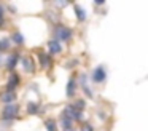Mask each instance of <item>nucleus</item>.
I'll return each instance as SVG.
<instances>
[{"mask_svg": "<svg viewBox=\"0 0 148 131\" xmlns=\"http://www.w3.org/2000/svg\"><path fill=\"white\" fill-rule=\"evenodd\" d=\"M73 93H75V80L72 78L67 83V96H73Z\"/></svg>", "mask_w": 148, "mask_h": 131, "instance_id": "f8f14e48", "label": "nucleus"}, {"mask_svg": "<svg viewBox=\"0 0 148 131\" xmlns=\"http://www.w3.org/2000/svg\"><path fill=\"white\" fill-rule=\"evenodd\" d=\"M14 98H16V94H14V91H5L3 94H2V102H5V104H11V102L14 101Z\"/></svg>", "mask_w": 148, "mask_h": 131, "instance_id": "423d86ee", "label": "nucleus"}, {"mask_svg": "<svg viewBox=\"0 0 148 131\" xmlns=\"http://www.w3.org/2000/svg\"><path fill=\"white\" fill-rule=\"evenodd\" d=\"M81 131H94V128L91 126V125H83V128H81Z\"/></svg>", "mask_w": 148, "mask_h": 131, "instance_id": "6ab92c4d", "label": "nucleus"}, {"mask_svg": "<svg viewBox=\"0 0 148 131\" xmlns=\"http://www.w3.org/2000/svg\"><path fill=\"white\" fill-rule=\"evenodd\" d=\"M38 58H40V66L43 67V69H46V67H49V64H51V61H49V58L46 56L43 51H40L38 53Z\"/></svg>", "mask_w": 148, "mask_h": 131, "instance_id": "1a4fd4ad", "label": "nucleus"}, {"mask_svg": "<svg viewBox=\"0 0 148 131\" xmlns=\"http://www.w3.org/2000/svg\"><path fill=\"white\" fill-rule=\"evenodd\" d=\"M37 110H38V104H37V102H29V105H27V112L32 115V114H35Z\"/></svg>", "mask_w": 148, "mask_h": 131, "instance_id": "ddd939ff", "label": "nucleus"}, {"mask_svg": "<svg viewBox=\"0 0 148 131\" xmlns=\"http://www.w3.org/2000/svg\"><path fill=\"white\" fill-rule=\"evenodd\" d=\"M18 59H19V54L18 53H14V54H11L10 56V59L7 61V67L10 70H13L14 67H16V64H18Z\"/></svg>", "mask_w": 148, "mask_h": 131, "instance_id": "6e6552de", "label": "nucleus"}, {"mask_svg": "<svg viewBox=\"0 0 148 131\" xmlns=\"http://www.w3.org/2000/svg\"><path fill=\"white\" fill-rule=\"evenodd\" d=\"M81 86H83V91L86 93L88 96H92V93H91V89H89V86L86 85V75H81Z\"/></svg>", "mask_w": 148, "mask_h": 131, "instance_id": "9b49d317", "label": "nucleus"}, {"mask_svg": "<svg viewBox=\"0 0 148 131\" xmlns=\"http://www.w3.org/2000/svg\"><path fill=\"white\" fill-rule=\"evenodd\" d=\"M18 115V105L8 104L3 110V118H14Z\"/></svg>", "mask_w": 148, "mask_h": 131, "instance_id": "20e7f679", "label": "nucleus"}, {"mask_svg": "<svg viewBox=\"0 0 148 131\" xmlns=\"http://www.w3.org/2000/svg\"><path fill=\"white\" fill-rule=\"evenodd\" d=\"M13 40H14V43H18V45L24 43V37H23V34H19V32H14V34H13Z\"/></svg>", "mask_w": 148, "mask_h": 131, "instance_id": "4468645a", "label": "nucleus"}, {"mask_svg": "<svg viewBox=\"0 0 148 131\" xmlns=\"http://www.w3.org/2000/svg\"><path fill=\"white\" fill-rule=\"evenodd\" d=\"M105 78H107V72H105V69H103L102 66H99L96 70H94V73H92V80H94L96 83H102Z\"/></svg>", "mask_w": 148, "mask_h": 131, "instance_id": "7ed1b4c3", "label": "nucleus"}, {"mask_svg": "<svg viewBox=\"0 0 148 131\" xmlns=\"http://www.w3.org/2000/svg\"><path fill=\"white\" fill-rule=\"evenodd\" d=\"M24 69L27 70V72H34V66H32V59H24Z\"/></svg>", "mask_w": 148, "mask_h": 131, "instance_id": "dca6fc26", "label": "nucleus"}, {"mask_svg": "<svg viewBox=\"0 0 148 131\" xmlns=\"http://www.w3.org/2000/svg\"><path fill=\"white\" fill-rule=\"evenodd\" d=\"M64 118H67V120H81V112H77L72 105H69L67 109L64 110Z\"/></svg>", "mask_w": 148, "mask_h": 131, "instance_id": "f03ea898", "label": "nucleus"}, {"mask_svg": "<svg viewBox=\"0 0 148 131\" xmlns=\"http://www.w3.org/2000/svg\"><path fill=\"white\" fill-rule=\"evenodd\" d=\"M0 51H2V50H0Z\"/></svg>", "mask_w": 148, "mask_h": 131, "instance_id": "412c9836", "label": "nucleus"}, {"mask_svg": "<svg viewBox=\"0 0 148 131\" xmlns=\"http://www.w3.org/2000/svg\"><path fill=\"white\" fill-rule=\"evenodd\" d=\"M48 46H49V51H51L53 54H58V53H61L62 51V46H61V43H59L58 40H49V43H48Z\"/></svg>", "mask_w": 148, "mask_h": 131, "instance_id": "39448f33", "label": "nucleus"}, {"mask_svg": "<svg viewBox=\"0 0 148 131\" xmlns=\"http://www.w3.org/2000/svg\"><path fill=\"white\" fill-rule=\"evenodd\" d=\"M45 126H46V130H48V131H56V121L49 118V120H46Z\"/></svg>", "mask_w": 148, "mask_h": 131, "instance_id": "2eb2a0df", "label": "nucleus"}, {"mask_svg": "<svg viewBox=\"0 0 148 131\" xmlns=\"http://www.w3.org/2000/svg\"><path fill=\"white\" fill-rule=\"evenodd\" d=\"M75 13H77V18H78V21H84L86 19V13L81 10V6L80 5H75Z\"/></svg>", "mask_w": 148, "mask_h": 131, "instance_id": "9d476101", "label": "nucleus"}, {"mask_svg": "<svg viewBox=\"0 0 148 131\" xmlns=\"http://www.w3.org/2000/svg\"><path fill=\"white\" fill-rule=\"evenodd\" d=\"M62 125H64V130L65 131H70L72 130V121L67 120V118H62Z\"/></svg>", "mask_w": 148, "mask_h": 131, "instance_id": "f3484780", "label": "nucleus"}, {"mask_svg": "<svg viewBox=\"0 0 148 131\" xmlns=\"http://www.w3.org/2000/svg\"><path fill=\"white\" fill-rule=\"evenodd\" d=\"M75 107H77V109H83V107H84V101H81V99H80V101H77ZM75 107H73V109H75Z\"/></svg>", "mask_w": 148, "mask_h": 131, "instance_id": "a211bd4d", "label": "nucleus"}, {"mask_svg": "<svg viewBox=\"0 0 148 131\" xmlns=\"http://www.w3.org/2000/svg\"><path fill=\"white\" fill-rule=\"evenodd\" d=\"M3 13H5V10H3V6L0 5V24L3 22Z\"/></svg>", "mask_w": 148, "mask_h": 131, "instance_id": "aec40b11", "label": "nucleus"}, {"mask_svg": "<svg viewBox=\"0 0 148 131\" xmlns=\"http://www.w3.org/2000/svg\"><path fill=\"white\" fill-rule=\"evenodd\" d=\"M56 40H64V42H69L72 38V30L70 29H67L65 26H62V24H58L56 26Z\"/></svg>", "mask_w": 148, "mask_h": 131, "instance_id": "f257e3e1", "label": "nucleus"}, {"mask_svg": "<svg viewBox=\"0 0 148 131\" xmlns=\"http://www.w3.org/2000/svg\"><path fill=\"white\" fill-rule=\"evenodd\" d=\"M21 82V78H19V75L18 73H13L11 75V78H10V83H8V86H7V91H14V86L18 85V83Z\"/></svg>", "mask_w": 148, "mask_h": 131, "instance_id": "0eeeda50", "label": "nucleus"}]
</instances>
